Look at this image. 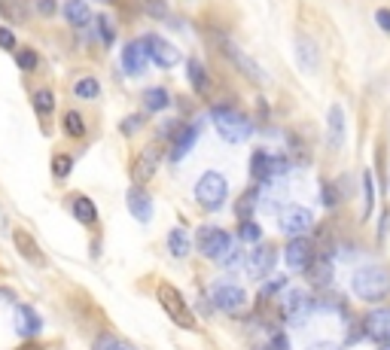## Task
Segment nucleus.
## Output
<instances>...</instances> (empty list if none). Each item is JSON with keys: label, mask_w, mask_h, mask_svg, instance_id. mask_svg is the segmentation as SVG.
Wrapping results in <instances>:
<instances>
[{"label": "nucleus", "mask_w": 390, "mask_h": 350, "mask_svg": "<svg viewBox=\"0 0 390 350\" xmlns=\"http://www.w3.org/2000/svg\"><path fill=\"white\" fill-rule=\"evenodd\" d=\"M351 293L369 304L384 302L390 295V268L387 265H366V268L354 271V277H351Z\"/></svg>", "instance_id": "f257e3e1"}, {"label": "nucleus", "mask_w": 390, "mask_h": 350, "mask_svg": "<svg viewBox=\"0 0 390 350\" xmlns=\"http://www.w3.org/2000/svg\"><path fill=\"white\" fill-rule=\"evenodd\" d=\"M211 122L213 128L220 131V137L229 143H241L247 140L250 134H254V122L244 116L241 110H235V107H226V104H213L211 107Z\"/></svg>", "instance_id": "f03ea898"}, {"label": "nucleus", "mask_w": 390, "mask_h": 350, "mask_svg": "<svg viewBox=\"0 0 390 350\" xmlns=\"http://www.w3.org/2000/svg\"><path fill=\"white\" fill-rule=\"evenodd\" d=\"M156 299H159V308L165 311L168 317H171L174 326H180V329L193 332L195 329V314L193 308H189V302L183 299V293L174 284H168V280H162V284L156 286Z\"/></svg>", "instance_id": "7ed1b4c3"}, {"label": "nucleus", "mask_w": 390, "mask_h": 350, "mask_svg": "<svg viewBox=\"0 0 390 350\" xmlns=\"http://www.w3.org/2000/svg\"><path fill=\"white\" fill-rule=\"evenodd\" d=\"M314 311H317V299L311 293H305V289H287L284 299L278 302V314L290 326H302Z\"/></svg>", "instance_id": "20e7f679"}, {"label": "nucleus", "mask_w": 390, "mask_h": 350, "mask_svg": "<svg viewBox=\"0 0 390 350\" xmlns=\"http://www.w3.org/2000/svg\"><path fill=\"white\" fill-rule=\"evenodd\" d=\"M229 198V183L220 171H204L195 183V201L204 210H220Z\"/></svg>", "instance_id": "39448f33"}, {"label": "nucleus", "mask_w": 390, "mask_h": 350, "mask_svg": "<svg viewBox=\"0 0 390 350\" xmlns=\"http://www.w3.org/2000/svg\"><path fill=\"white\" fill-rule=\"evenodd\" d=\"M217 46H220V52H223V55H226L229 61H232V67L244 76V80L254 82V86H265V73H263V67H259L256 61L241 49L238 43L229 40V37H217Z\"/></svg>", "instance_id": "423d86ee"}, {"label": "nucleus", "mask_w": 390, "mask_h": 350, "mask_svg": "<svg viewBox=\"0 0 390 350\" xmlns=\"http://www.w3.org/2000/svg\"><path fill=\"white\" fill-rule=\"evenodd\" d=\"M290 171V158L287 156H272L269 149H256L254 156H250V177L256 183H263V186H269V183L278 177H284Z\"/></svg>", "instance_id": "0eeeda50"}, {"label": "nucleus", "mask_w": 390, "mask_h": 350, "mask_svg": "<svg viewBox=\"0 0 390 350\" xmlns=\"http://www.w3.org/2000/svg\"><path fill=\"white\" fill-rule=\"evenodd\" d=\"M232 234L223 232V228H217V225H202L198 228V234H195V247H198V253H202L204 259H213V262H220L226 253H229V247H232Z\"/></svg>", "instance_id": "6e6552de"}, {"label": "nucleus", "mask_w": 390, "mask_h": 350, "mask_svg": "<svg viewBox=\"0 0 390 350\" xmlns=\"http://www.w3.org/2000/svg\"><path fill=\"white\" fill-rule=\"evenodd\" d=\"M211 302L217 304L223 314H244L247 311V293L238 284H229V280H217L211 286Z\"/></svg>", "instance_id": "1a4fd4ad"}, {"label": "nucleus", "mask_w": 390, "mask_h": 350, "mask_svg": "<svg viewBox=\"0 0 390 350\" xmlns=\"http://www.w3.org/2000/svg\"><path fill=\"white\" fill-rule=\"evenodd\" d=\"M278 225L290 241L305 238V232L314 225V213H311L308 208H302V204H290V208H284V213L278 217Z\"/></svg>", "instance_id": "9d476101"}, {"label": "nucleus", "mask_w": 390, "mask_h": 350, "mask_svg": "<svg viewBox=\"0 0 390 350\" xmlns=\"http://www.w3.org/2000/svg\"><path fill=\"white\" fill-rule=\"evenodd\" d=\"M159 162H162V147H159V143H147V147L137 152L134 162H132V180H134V186H143V183H150L152 177H156Z\"/></svg>", "instance_id": "9b49d317"}, {"label": "nucleus", "mask_w": 390, "mask_h": 350, "mask_svg": "<svg viewBox=\"0 0 390 350\" xmlns=\"http://www.w3.org/2000/svg\"><path fill=\"white\" fill-rule=\"evenodd\" d=\"M141 43H143V49H147V58L152 61V64H159V67H177V64H180V58H183L180 49L168 43L165 37L147 34Z\"/></svg>", "instance_id": "f8f14e48"}, {"label": "nucleus", "mask_w": 390, "mask_h": 350, "mask_svg": "<svg viewBox=\"0 0 390 350\" xmlns=\"http://www.w3.org/2000/svg\"><path fill=\"white\" fill-rule=\"evenodd\" d=\"M284 259H287V268L290 271H308V265L317 259V247L311 238H293L287 241V250H284Z\"/></svg>", "instance_id": "ddd939ff"}, {"label": "nucleus", "mask_w": 390, "mask_h": 350, "mask_svg": "<svg viewBox=\"0 0 390 350\" xmlns=\"http://www.w3.org/2000/svg\"><path fill=\"white\" fill-rule=\"evenodd\" d=\"M278 250H274V243H256L254 250H250V256H247V274L254 280H263L265 274H269L274 268V262H278Z\"/></svg>", "instance_id": "4468645a"}, {"label": "nucleus", "mask_w": 390, "mask_h": 350, "mask_svg": "<svg viewBox=\"0 0 390 350\" xmlns=\"http://www.w3.org/2000/svg\"><path fill=\"white\" fill-rule=\"evenodd\" d=\"M363 332L378 344H390V308H372L363 317Z\"/></svg>", "instance_id": "2eb2a0df"}, {"label": "nucleus", "mask_w": 390, "mask_h": 350, "mask_svg": "<svg viewBox=\"0 0 390 350\" xmlns=\"http://www.w3.org/2000/svg\"><path fill=\"white\" fill-rule=\"evenodd\" d=\"M12 243H15V250H19V256L25 259V262L37 265V268H46V253L40 250V243H37V238L30 232H25V228H15V232H12Z\"/></svg>", "instance_id": "dca6fc26"}, {"label": "nucleus", "mask_w": 390, "mask_h": 350, "mask_svg": "<svg viewBox=\"0 0 390 350\" xmlns=\"http://www.w3.org/2000/svg\"><path fill=\"white\" fill-rule=\"evenodd\" d=\"M345 137H348L345 110H342L339 104H333L330 113H326V147H330V149H342V147H345Z\"/></svg>", "instance_id": "f3484780"}, {"label": "nucleus", "mask_w": 390, "mask_h": 350, "mask_svg": "<svg viewBox=\"0 0 390 350\" xmlns=\"http://www.w3.org/2000/svg\"><path fill=\"white\" fill-rule=\"evenodd\" d=\"M198 131H202V122H189V125H183L180 131L171 137V162L174 165L189 156V149H193L198 140Z\"/></svg>", "instance_id": "a211bd4d"}, {"label": "nucleus", "mask_w": 390, "mask_h": 350, "mask_svg": "<svg viewBox=\"0 0 390 350\" xmlns=\"http://www.w3.org/2000/svg\"><path fill=\"white\" fill-rule=\"evenodd\" d=\"M15 329L21 338H37L43 329V320L30 304H15Z\"/></svg>", "instance_id": "6ab92c4d"}, {"label": "nucleus", "mask_w": 390, "mask_h": 350, "mask_svg": "<svg viewBox=\"0 0 390 350\" xmlns=\"http://www.w3.org/2000/svg\"><path fill=\"white\" fill-rule=\"evenodd\" d=\"M296 64H299L302 71H308V73H314L317 64H320V49H317V43L311 40V37H305V34L296 37Z\"/></svg>", "instance_id": "aec40b11"}, {"label": "nucleus", "mask_w": 390, "mask_h": 350, "mask_svg": "<svg viewBox=\"0 0 390 350\" xmlns=\"http://www.w3.org/2000/svg\"><path fill=\"white\" fill-rule=\"evenodd\" d=\"M125 201H128V210H132V217L137 219V223H150V219H152V198L143 192L141 186L128 189Z\"/></svg>", "instance_id": "412c9836"}, {"label": "nucleus", "mask_w": 390, "mask_h": 350, "mask_svg": "<svg viewBox=\"0 0 390 350\" xmlns=\"http://www.w3.org/2000/svg\"><path fill=\"white\" fill-rule=\"evenodd\" d=\"M122 67H125L128 76H141L147 71V49H143L141 40L128 43L125 49H122Z\"/></svg>", "instance_id": "4be33fe9"}, {"label": "nucleus", "mask_w": 390, "mask_h": 350, "mask_svg": "<svg viewBox=\"0 0 390 350\" xmlns=\"http://www.w3.org/2000/svg\"><path fill=\"white\" fill-rule=\"evenodd\" d=\"M305 277L311 280V286L330 289V286H333V262H330V256L317 253V259L308 265V271H305Z\"/></svg>", "instance_id": "5701e85b"}, {"label": "nucleus", "mask_w": 390, "mask_h": 350, "mask_svg": "<svg viewBox=\"0 0 390 350\" xmlns=\"http://www.w3.org/2000/svg\"><path fill=\"white\" fill-rule=\"evenodd\" d=\"M61 12H64L67 25L76 28V30L89 28V21H91V10H89L86 0H64V10Z\"/></svg>", "instance_id": "b1692460"}, {"label": "nucleus", "mask_w": 390, "mask_h": 350, "mask_svg": "<svg viewBox=\"0 0 390 350\" xmlns=\"http://www.w3.org/2000/svg\"><path fill=\"white\" fill-rule=\"evenodd\" d=\"M71 213H73L76 223H82V225H95L98 223V208H95V201H91L89 195H76L71 201Z\"/></svg>", "instance_id": "393cba45"}, {"label": "nucleus", "mask_w": 390, "mask_h": 350, "mask_svg": "<svg viewBox=\"0 0 390 350\" xmlns=\"http://www.w3.org/2000/svg\"><path fill=\"white\" fill-rule=\"evenodd\" d=\"M141 101H143V110L147 113H162L165 107L171 104V95H168V89H162V86H150V89H143Z\"/></svg>", "instance_id": "a878e982"}, {"label": "nucleus", "mask_w": 390, "mask_h": 350, "mask_svg": "<svg viewBox=\"0 0 390 350\" xmlns=\"http://www.w3.org/2000/svg\"><path fill=\"white\" fill-rule=\"evenodd\" d=\"M186 76H189V82H193V89H195V95H208V89H211V80H208V71H204V64L202 61H189L186 64Z\"/></svg>", "instance_id": "bb28decb"}, {"label": "nucleus", "mask_w": 390, "mask_h": 350, "mask_svg": "<svg viewBox=\"0 0 390 350\" xmlns=\"http://www.w3.org/2000/svg\"><path fill=\"white\" fill-rule=\"evenodd\" d=\"M168 250H171V256H174V259H186V256H189V250H193V243H189V234L183 232L180 225L168 232Z\"/></svg>", "instance_id": "cd10ccee"}, {"label": "nucleus", "mask_w": 390, "mask_h": 350, "mask_svg": "<svg viewBox=\"0 0 390 350\" xmlns=\"http://www.w3.org/2000/svg\"><path fill=\"white\" fill-rule=\"evenodd\" d=\"M256 204H259V186L247 189V192H244V195L238 198V201H235V217H238V223H244V219L254 217Z\"/></svg>", "instance_id": "c85d7f7f"}, {"label": "nucleus", "mask_w": 390, "mask_h": 350, "mask_svg": "<svg viewBox=\"0 0 390 350\" xmlns=\"http://www.w3.org/2000/svg\"><path fill=\"white\" fill-rule=\"evenodd\" d=\"M91 350H137V347L132 344V341L113 335V332H101L95 341H91Z\"/></svg>", "instance_id": "c756f323"}, {"label": "nucleus", "mask_w": 390, "mask_h": 350, "mask_svg": "<svg viewBox=\"0 0 390 350\" xmlns=\"http://www.w3.org/2000/svg\"><path fill=\"white\" fill-rule=\"evenodd\" d=\"M73 95L80 98V101H95V98L101 95V82H98L95 76H80V80L73 82Z\"/></svg>", "instance_id": "7c9ffc66"}, {"label": "nucleus", "mask_w": 390, "mask_h": 350, "mask_svg": "<svg viewBox=\"0 0 390 350\" xmlns=\"http://www.w3.org/2000/svg\"><path fill=\"white\" fill-rule=\"evenodd\" d=\"M0 15L10 19V21H25L28 19L25 0H0Z\"/></svg>", "instance_id": "2f4dec72"}, {"label": "nucleus", "mask_w": 390, "mask_h": 350, "mask_svg": "<svg viewBox=\"0 0 390 350\" xmlns=\"http://www.w3.org/2000/svg\"><path fill=\"white\" fill-rule=\"evenodd\" d=\"M238 238L247 243H263V225L256 219H244V223H238Z\"/></svg>", "instance_id": "473e14b6"}, {"label": "nucleus", "mask_w": 390, "mask_h": 350, "mask_svg": "<svg viewBox=\"0 0 390 350\" xmlns=\"http://www.w3.org/2000/svg\"><path fill=\"white\" fill-rule=\"evenodd\" d=\"M375 210V180L369 171H363V217Z\"/></svg>", "instance_id": "72a5a7b5"}, {"label": "nucleus", "mask_w": 390, "mask_h": 350, "mask_svg": "<svg viewBox=\"0 0 390 350\" xmlns=\"http://www.w3.org/2000/svg\"><path fill=\"white\" fill-rule=\"evenodd\" d=\"M34 110L40 113V116H49V113H55V95H52L49 89H37V95H34Z\"/></svg>", "instance_id": "f704fd0d"}, {"label": "nucleus", "mask_w": 390, "mask_h": 350, "mask_svg": "<svg viewBox=\"0 0 390 350\" xmlns=\"http://www.w3.org/2000/svg\"><path fill=\"white\" fill-rule=\"evenodd\" d=\"M320 201H323V208L335 210L342 201H345V195L339 192V186H335V183H330V180H326V183H323V192H320Z\"/></svg>", "instance_id": "c9c22d12"}, {"label": "nucleus", "mask_w": 390, "mask_h": 350, "mask_svg": "<svg viewBox=\"0 0 390 350\" xmlns=\"http://www.w3.org/2000/svg\"><path fill=\"white\" fill-rule=\"evenodd\" d=\"M287 284H290L287 277H272L269 284H265L263 289H259V302H269V299H274V295L287 293Z\"/></svg>", "instance_id": "e433bc0d"}, {"label": "nucleus", "mask_w": 390, "mask_h": 350, "mask_svg": "<svg viewBox=\"0 0 390 350\" xmlns=\"http://www.w3.org/2000/svg\"><path fill=\"white\" fill-rule=\"evenodd\" d=\"M71 167H73V158L67 156V152L52 156V177H55V180H64L67 174H71Z\"/></svg>", "instance_id": "4c0bfd02"}, {"label": "nucleus", "mask_w": 390, "mask_h": 350, "mask_svg": "<svg viewBox=\"0 0 390 350\" xmlns=\"http://www.w3.org/2000/svg\"><path fill=\"white\" fill-rule=\"evenodd\" d=\"M64 131L71 137H82V134H86V122H82V116L76 110L64 113Z\"/></svg>", "instance_id": "58836bf2"}, {"label": "nucleus", "mask_w": 390, "mask_h": 350, "mask_svg": "<svg viewBox=\"0 0 390 350\" xmlns=\"http://www.w3.org/2000/svg\"><path fill=\"white\" fill-rule=\"evenodd\" d=\"M15 64H19L21 71H37L40 55H37L34 49H15Z\"/></svg>", "instance_id": "ea45409f"}, {"label": "nucleus", "mask_w": 390, "mask_h": 350, "mask_svg": "<svg viewBox=\"0 0 390 350\" xmlns=\"http://www.w3.org/2000/svg\"><path fill=\"white\" fill-rule=\"evenodd\" d=\"M98 34H101V43H104V46H113V43H116V28H113L110 15H98Z\"/></svg>", "instance_id": "a19ab883"}, {"label": "nucleus", "mask_w": 390, "mask_h": 350, "mask_svg": "<svg viewBox=\"0 0 390 350\" xmlns=\"http://www.w3.org/2000/svg\"><path fill=\"white\" fill-rule=\"evenodd\" d=\"M150 19H168V0H143Z\"/></svg>", "instance_id": "79ce46f5"}, {"label": "nucleus", "mask_w": 390, "mask_h": 350, "mask_svg": "<svg viewBox=\"0 0 390 350\" xmlns=\"http://www.w3.org/2000/svg\"><path fill=\"white\" fill-rule=\"evenodd\" d=\"M244 259H247V256H241V250H238V243H232V247H229V253H226L223 259H220V262H217V265H223V268H238V265L244 262Z\"/></svg>", "instance_id": "37998d69"}, {"label": "nucleus", "mask_w": 390, "mask_h": 350, "mask_svg": "<svg viewBox=\"0 0 390 350\" xmlns=\"http://www.w3.org/2000/svg\"><path fill=\"white\" fill-rule=\"evenodd\" d=\"M259 350H293V347H290V338H287L284 332L274 329V332H272V338H269V344L259 347Z\"/></svg>", "instance_id": "c03bdc74"}, {"label": "nucleus", "mask_w": 390, "mask_h": 350, "mask_svg": "<svg viewBox=\"0 0 390 350\" xmlns=\"http://www.w3.org/2000/svg\"><path fill=\"white\" fill-rule=\"evenodd\" d=\"M143 119H147V113H137V116H128V119H122V125H119V131L125 134V137H132L137 128L143 125Z\"/></svg>", "instance_id": "a18cd8bd"}, {"label": "nucleus", "mask_w": 390, "mask_h": 350, "mask_svg": "<svg viewBox=\"0 0 390 350\" xmlns=\"http://www.w3.org/2000/svg\"><path fill=\"white\" fill-rule=\"evenodd\" d=\"M0 49H6V52L15 49V34L10 28H0Z\"/></svg>", "instance_id": "49530a36"}, {"label": "nucleus", "mask_w": 390, "mask_h": 350, "mask_svg": "<svg viewBox=\"0 0 390 350\" xmlns=\"http://www.w3.org/2000/svg\"><path fill=\"white\" fill-rule=\"evenodd\" d=\"M375 21H378V28L390 30V10H378V12H375Z\"/></svg>", "instance_id": "de8ad7c7"}, {"label": "nucleus", "mask_w": 390, "mask_h": 350, "mask_svg": "<svg viewBox=\"0 0 390 350\" xmlns=\"http://www.w3.org/2000/svg\"><path fill=\"white\" fill-rule=\"evenodd\" d=\"M387 228H390V210H384V213H381V228H378V241H384Z\"/></svg>", "instance_id": "09e8293b"}, {"label": "nucleus", "mask_w": 390, "mask_h": 350, "mask_svg": "<svg viewBox=\"0 0 390 350\" xmlns=\"http://www.w3.org/2000/svg\"><path fill=\"white\" fill-rule=\"evenodd\" d=\"M37 6H40V12H43V15H52V12H55V3H52V0H40Z\"/></svg>", "instance_id": "8fccbe9b"}, {"label": "nucleus", "mask_w": 390, "mask_h": 350, "mask_svg": "<svg viewBox=\"0 0 390 350\" xmlns=\"http://www.w3.org/2000/svg\"><path fill=\"white\" fill-rule=\"evenodd\" d=\"M15 295H12V289H6V286H0V304H6V302H12Z\"/></svg>", "instance_id": "3c124183"}, {"label": "nucleus", "mask_w": 390, "mask_h": 350, "mask_svg": "<svg viewBox=\"0 0 390 350\" xmlns=\"http://www.w3.org/2000/svg\"><path fill=\"white\" fill-rule=\"evenodd\" d=\"M308 350H339L335 344H330V341H320V344H311Z\"/></svg>", "instance_id": "603ef678"}, {"label": "nucleus", "mask_w": 390, "mask_h": 350, "mask_svg": "<svg viewBox=\"0 0 390 350\" xmlns=\"http://www.w3.org/2000/svg\"><path fill=\"white\" fill-rule=\"evenodd\" d=\"M19 350H43L40 344H37V341H25V344H21Z\"/></svg>", "instance_id": "864d4df0"}]
</instances>
